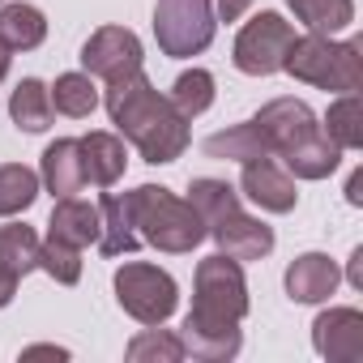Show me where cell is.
I'll use <instances>...</instances> for the list:
<instances>
[{
  "label": "cell",
  "instance_id": "d6986e66",
  "mask_svg": "<svg viewBox=\"0 0 363 363\" xmlns=\"http://www.w3.org/2000/svg\"><path fill=\"white\" fill-rule=\"evenodd\" d=\"M9 116H13V124L22 133H48L52 128V116H56L48 86L39 77H22L13 86V94H9Z\"/></svg>",
  "mask_w": 363,
  "mask_h": 363
},
{
  "label": "cell",
  "instance_id": "83f0119b",
  "mask_svg": "<svg viewBox=\"0 0 363 363\" xmlns=\"http://www.w3.org/2000/svg\"><path fill=\"white\" fill-rule=\"evenodd\" d=\"M124 354H128L133 363H179V359H189L179 333H171V329H162V325H145V329L124 346Z\"/></svg>",
  "mask_w": 363,
  "mask_h": 363
},
{
  "label": "cell",
  "instance_id": "1f68e13d",
  "mask_svg": "<svg viewBox=\"0 0 363 363\" xmlns=\"http://www.w3.org/2000/svg\"><path fill=\"white\" fill-rule=\"evenodd\" d=\"M346 201L350 206H363V171H350V179H346Z\"/></svg>",
  "mask_w": 363,
  "mask_h": 363
},
{
  "label": "cell",
  "instance_id": "4fadbf2b",
  "mask_svg": "<svg viewBox=\"0 0 363 363\" xmlns=\"http://www.w3.org/2000/svg\"><path fill=\"white\" fill-rule=\"evenodd\" d=\"M286 295L295 299V303H325L333 291H337V282H342V269H337V261L333 257H325V252H299L291 265H286Z\"/></svg>",
  "mask_w": 363,
  "mask_h": 363
},
{
  "label": "cell",
  "instance_id": "277c9868",
  "mask_svg": "<svg viewBox=\"0 0 363 363\" xmlns=\"http://www.w3.org/2000/svg\"><path fill=\"white\" fill-rule=\"evenodd\" d=\"M124 201H128V214H133V227H137L141 244H150L158 252L184 257L206 240V223L193 210V201L175 197L162 184H137L133 193H124Z\"/></svg>",
  "mask_w": 363,
  "mask_h": 363
},
{
  "label": "cell",
  "instance_id": "484cf974",
  "mask_svg": "<svg viewBox=\"0 0 363 363\" xmlns=\"http://www.w3.org/2000/svg\"><path fill=\"white\" fill-rule=\"evenodd\" d=\"M39 197V171L26 162H5L0 167V218H18L35 206Z\"/></svg>",
  "mask_w": 363,
  "mask_h": 363
},
{
  "label": "cell",
  "instance_id": "9a60e30c",
  "mask_svg": "<svg viewBox=\"0 0 363 363\" xmlns=\"http://www.w3.org/2000/svg\"><path fill=\"white\" fill-rule=\"evenodd\" d=\"M77 141H82L86 184H94V189H111V184H120V175H124V167H128L124 137H120V133H103V128H94V133H86V137H77Z\"/></svg>",
  "mask_w": 363,
  "mask_h": 363
},
{
  "label": "cell",
  "instance_id": "4316f807",
  "mask_svg": "<svg viewBox=\"0 0 363 363\" xmlns=\"http://www.w3.org/2000/svg\"><path fill=\"white\" fill-rule=\"evenodd\" d=\"M189 201H193V210L201 214V223L214 227L223 214H231V210L240 206V189L227 184V179L201 175V179H193V184H189Z\"/></svg>",
  "mask_w": 363,
  "mask_h": 363
},
{
  "label": "cell",
  "instance_id": "f546056e",
  "mask_svg": "<svg viewBox=\"0 0 363 363\" xmlns=\"http://www.w3.org/2000/svg\"><path fill=\"white\" fill-rule=\"evenodd\" d=\"M248 9H252V0H218L214 18H223V22H240V18H244Z\"/></svg>",
  "mask_w": 363,
  "mask_h": 363
},
{
  "label": "cell",
  "instance_id": "e575fe53",
  "mask_svg": "<svg viewBox=\"0 0 363 363\" xmlns=\"http://www.w3.org/2000/svg\"><path fill=\"white\" fill-rule=\"evenodd\" d=\"M9 60H13V52H9L5 43H0V82H5V77H9Z\"/></svg>",
  "mask_w": 363,
  "mask_h": 363
},
{
  "label": "cell",
  "instance_id": "4dcf8cb0",
  "mask_svg": "<svg viewBox=\"0 0 363 363\" xmlns=\"http://www.w3.org/2000/svg\"><path fill=\"white\" fill-rule=\"evenodd\" d=\"M346 282L354 286V291H363V244L350 252V261H346Z\"/></svg>",
  "mask_w": 363,
  "mask_h": 363
},
{
  "label": "cell",
  "instance_id": "7402d4cb",
  "mask_svg": "<svg viewBox=\"0 0 363 363\" xmlns=\"http://www.w3.org/2000/svg\"><path fill=\"white\" fill-rule=\"evenodd\" d=\"M201 150H206L210 158H218V162H248V158L269 154V145H265V137L257 133L252 120L231 124V128H223V133H210V137L201 141Z\"/></svg>",
  "mask_w": 363,
  "mask_h": 363
},
{
  "label": "cell",
  "instance_id": "44dd1931",
  "mask_svg": "<svg viewBox=\"0 0 363 363\" xmlns=\"http://www.w3.org/2000/svg\"><path fill=\"white\" fill-rule=\"evenodd\" d=\"M295 22H303L312 35H342L354 26V0H286Z\"/></svg>",
  "mask_w": 363,
  "mask_h": 363
},
{
  "label": "cell",
  "instance_id": "f1b7e54d",
  "mask_svg": "<svg viewBox=\"0 0 363 363\" xmlns=\"http://www.w3.org/2000/svg\"><path fill=\"white\" fill-rule=\"evenodd\" d=\"M39 269H43L48 278H56L60 286H77V282H82V248H73V244L48 235V240L39 244Z\"/></svg>",
  "mask_w": 363,
  "mask_h": 363
},
{
  "label": "cell",
  "instance_id": "836d02e7",
  "mask_svg": "<svg viewBox=\"0 0 363 363\" xmlns=\"http://www.w3.org/2000/svg\"><path fill=\"white\" fill-rule=\"evenodd\" d=\"M22 354H56V359H65L69 350H65V346H26Z\"/></svg>",
  "mask_w": 363,
  "mask_h": 363
},
{
  "label": "cell",
  "instance_id": "ba28073f",
  "mask_svg": "<svg viewBox=\"0 0 363 363\" xmlns=\"http://www.w3.org/2000/svg\"><path fill=\"white\" fill-rule=\"evenodd\" d=\"M291 43H295V26L274 9H261L240 26L231 60L248 77H274V73H282V60H286Z\"/></svg>",
  "mask_w": 363,
  "mask_h": 363
},
{
  "label": "cell",
  "instance_id": "d4e9b609",
  "mask_svg": "<svg viewBox=\"0 0 363 363\" xmlns=\"http://www.w3.org/2000/svg\"><path fill=\"white\" fill-rule=\"evenodd\" d=\"M214 94H218L214 73L210 69H189V73L175 77V86H171L167 99H171V107L184 116V120H197V116H206L214 107Z\"/></svg>",
  "mask_w": 363,
  "mask_h": 363
},
{
  "label": "cell",
  "instance_id": "2e32d148",
  "mask_svg": "<svg viewBox=\"0 0 363 363\" xmlns=\"http://www.w3.org/2000/svg\"><path fill=\"white\" fill-rule=\"evenodd\" d=\"M48 235H56V240H65L73 248L99 244V206L86 201V197H77V193L60 197L56 210H52V218H48Z\"/></svg>",
  "mask_w": 363,
  "mask_h": 363
},
{
  "label": "cell",
  "instance_id": "30bf717a",
  "mask_svg": "<svg viewBox=\"0 0 363 363\" xmlns=\"http://www.w3.org/2000/svg\"><path fill=\"white\" fill-rule=\"evenodd\" d=\"M240 197H248L257 210L265 214H291L299 206V189H295V175L274 158V154H261V158H248L240 162Z\"/></svg>",
  "mask_w": 363,
  "mask_h": 363
},
{
  "label": "cell",
  "instance_id": "52a82bcc",
  "mask_svg": "<svg viewBox=\"0 0 363 363\" xmlns=\"http://www.w3.org/2000/svg\"><path fill=\"white\" fill-rule=\"evenodd\" d=\"M214 30H218L214 0H158L154 5V39L158 52L171 60L201 56L214 43Z\"/></svg>",
  "mask_w": 363,
  "mask_h": 363
},
{
  "label": "cell",
  "instance_id": "d590c367",
  "mask_svg": "<svg viewBox=\"0 0 363 363\" xmlns=\"http://www.w3.org/2000/svg\"><path fill=\"white\" fill-rule=\"evenodd\" d=\"M0 5H5V0H0Z\"/></svg>",
  "mask_w": 363,
  "mask_h": 363
},
{
  "label": "cell",
  "instance_id": "e0dca14e",
  "mask_svg": "<svg viewBox=\"0 0 363 363\" xmlns=\"http://www.w3.org/2000/svg\"><path fill=\"white\" fill-rule=\"evenodd\" d=\"M141 248V235L133 227L128 201L120 193H103L99 197V252L103 257H128Z\"/></svg>",
  "mask_w": 363,
  "mask_h": 363
},
{
  "label": "cell",
  "instance_id": "7a4b0ae2",
  "mask_svg": "<svg viewBox=\"0 0 363 363\" xmlns=\"http://www.w3.org/2000/svg\"><path fill=\"white\" fill-rule=\"evenodd\" d=\"M103 107L111 116V124L120 128V137L150 162V167H162V162H175L179 154L189 150L193 141V120H184L167 94H158L150 86L145 73H133L124 82H111L107 94H103Z\"/></svg>",
  "mask_w": 363,
  "mask_h": 363
},
{
  "label": "cell",
  "instance_id": "5b68a950",
  "mask_svg": "<svg viewBox=\"0 0 363 363\" xmlns=\"http://www.w3.org/2000/svg\"><path fill=\"white\" fill-rule=\"evenodd\" d=\"M282 73H291L295 82L316 86V90L350 94L363 82V43L359 39L333 43L329 35H312V30L308 35H295L291 52L282 60Z\"/></svg>",
  "mask_w": 363,
  "mask_h": 363
},
{
  "label": "cell",
  "instance_id": "8fae6325",
  "mask_svg": "<svg viewBox=\"0 0 363 363\" xmlns=\"http://www.w3.org/2000/svg\"><path fill=\"white\" fill-rule=\"evenodd\" d=\"M206 235L218 244V252H227L231 261H265L274 252V227H265L261 218L244 214V206H235L231 214H223L214 227H206Z\"/></svg>",
  "mask_w": 363,
  "mask_h": 363
},
{
  "label": "cell",
  "instance_id": "8992f818",
  "mask_svg": "<svg viewBox=\"0 0 363 363\" xmlns=\"http://www.w3.org/2000/svg\"><path fill=\"white\" fill-rule=\"evenodd\" d=\"M116 303L137 320V325H167L179 308V286L167 269L150 261H124L116 269Z\"/></svg>",
  "mask_w": 363,
  "mask_h": 363
},
{
  "label": "cell",
  "instance_id": "3957f363",
  "mask_svg": "<svg viewBox=\"0 0 363 363\" xmlns=\"http://www.w3.org/2000/svg\"><path fill=\"white\" fill-rule=\"evenodd\" d=\"M252 124H257V133L265 137L269 154H274L295 179H329V175L342 167V154H346V150H337V145L325 137L316 111H312L303 99H269V103L252 116Z\"/></svg>",
  "mask_w": 363,
  "mask_h": 363
},
{
  "label": "cell",
  "instance_id": "ffe728a7",
  "mask_svg": "<svg viewBox=\"0 0 363 363\" xmlns=\"http://www.w3.org/2000/svg\"><path fill=\"white\" fill-rule=\"evenodd\" d=\"M39 235L35 227L26 223H9V227H0V274L22 282L30 269H39Z\"/></svg>",
  "mask_w": 363,
  "mask_h": 363
},
{
  "label": "cell",
  "instance_id": "7c38bea8",
  "mask_svg": "<svg viewBox=\"0 0 363 363\" xmlns=\"http://www.w3.org/2000/svg\"><path fill=\"white\" fill-rule=\"evenodd\" d=\"M312 346L329 363H359L363 359V312L359 308H325L312 320Z\"/></svg>",
  "mask_w": 363,
  "mask_h": 363
},
{
  "label": "cell",
  "instance_id": "603a6c76",
  "mask_svg": "<svg viewBox=\"0 0 363 363\" xmlns=\"http://www.w3.org/2000/svg\"><path fill=\"white\" fill-rule=\"evenodd\" d=\"M48 94H52V107H56L60 116H69V120H86V116L103 103L90 73H60V77L48 86Z\"/></svg>",
  "mask_w": 363,
  "mask_h": 363
},
{
  "label": "cell",
  "instance_id": "9c48e42d",
  "mask_svg": "<svg viewBox=\"0 0 363 363\" xmlns=\"http://www.w3.org/2000/svg\"><path fill=\"white\" fill-rule=\"evenodd\" d=\"M145 65V52H141V39L128 30V26H99L86 43H82V69L99 82H124L133 73H141Z\"/></svg>",
  "mask_w": 363,
  "mask_h": 363
},
{
  "label": "cell",
  "instance_id": "6da1fadb",
  "mask_svg": "<svg viewBox=\"0 0 363 363\" xmlns=\"http://www.w3.org/2000/svg\"><path fill=\"white\" fill-rule=\"evenodd\" d=\"M248 316V282L244 265L231 261L227 252H214L197 261L193 274V308L179 325V342L184 354L206 359V363H227L244 346L240 320Z\"/></svg>",
  "mask_w": 363,
  "mask_h": 363
},
{
  "label": "cell",
  "instance_id": "cb8c5ba5",
  "mask_svg": "<svg viewBox=\"0 0 363 363\" xmlns=\"http://www.w3.org/2000/svg\"><path fill=\"white\" fill-rule=\"evenodd\" d=\"M320 128H325V137H329L337 150H359V145H363V103H359V94H354V90H350V94H337V99L329 103Z\"/></svg>",
  "mask_w": 363,
  "mask_h": 363
},
{
  "label": "cell",
  "instance_id": "5bb4252c",
  "mask_svg": "<svg viewBox=\"0 0 363 363\" xmlns=\"http://www.w3.org/2000/svg\"><path fill=\"white\" fill-rule=\"evenodd\" d=\"M39 184H43L56 201L86 189V167H82V141H77V137H56V141L43 150Z\"/></svg>",
  "mask_w": 363,
  "mask_h": 363
},
{
  "label": "cell",
  "instance_id": "ac0fdd59",
  "mask_svg": "<svg viewBox=\"0 0 363 363\" xmlns=\"http://www.w3.org/2000/svg\"><path fill=\"white\" fill-rule=\"evenodd\" d=\"M48 39V18L43 9L13 0V5H0V43L9 52H35Z\"/></svg>",
  "mask_w": 363,
  "mask_h": 363
},
{
  "label": "cell",
  "instance_id": "d6a6232c",
  "mask_svg": "<svg viewBox=\"0 0 363 363\" xmlns=\"http://www.w3.org/2000/svg\"><path fill=\"white\" fill-rule=\"evenodd\" d=\"M13 291H18V282L0 274V308H9V303H13Z\"/></svg>",
  "mask_w": 363,
  "mask_h": 363
}]
</instances>
